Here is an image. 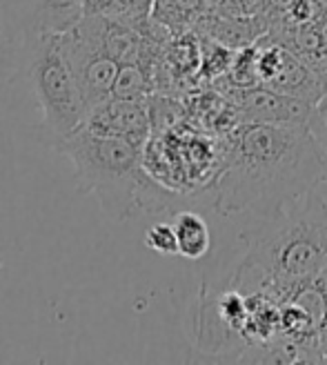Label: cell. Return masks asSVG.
<instances>
[{
  "instance_id": "obj_1",
  "label": "cell",
  "mask_w": 327,
  "mask_h": 365,
  "mask_svg": "<svg viewBox=\"0 0 327 365\" xmlns=\"http://www.w3.org/2000/svg\"><path fill=\"white\" fill-rule=\"evenodd\" d=\"M223 140V158L209 205L225 218L261 221L314 192L327 178L325 160L307 125L239 123Z\"/></svg>"
},
{
  "instance_id": "obj_2",
  "label": "cell",
  "mask_w": 327,
  "mask_h": 365,
  "mask_svg": "<svg viewBox=\"0 0 327 365\" xmlns=\"http://www.w3.org/2000/svg\"><path fill=\"white\" fill-rule=\"evenodd\" d=\"M247 254L232 285L285 303L327 263V200L314 190L241 232Z\"/></svg>"
},
{
  "instance_id": "obj_3",
  "label": "cell",
  "mask_w": 327,
  "mask_h": 365,
  "mask_svg": "<svg viewBox=\"0 0 327 365\" xmlns=\"http://www.w3.org/2000/svg\"><path fill=\"white\" fill-rule=\"evenodd\" d=\"M78 178L83 192L98 198L103 212L116 223L138 214L165 212L174 194L147 172L142 150L116 136H105L83 125L56 145Z\"/></svg>"
},
{
  "instance_id": "obj_4",
  "label": "cell",
  "mask_w": 327,
  "mask_h": 365,
  "mask_svg": "<svg viewBox=\"0 0 327 365\" xmlns=\"http://www.w3.org/2000/svg\"><path fill=\"white\" fill-rule=\"evenodd\" d=\"M9 47L14 78L29 96L31 114L45 140L56 148L63 138L81 130L89 116L74 71L65 58L61 36H36L9 43Z\"/></svg>"
},
{
  "instance_id": "obj_5",
  "label": "cell",
  "mask_w": 327,
  "mask_h": 365,
  "mask_svg": "<svg viewBox=\"0 0 327 365\" xmlns=\"http://www.w3.org/2000/svg\"><path fill=\"white\" fill-rule=\"evenodd\" d=\"M61 45L89 112L112 98L123 65H118L112 56H107L78 25L61 36Z\"/></svg>"
},
{
  "instance_id": "obj_6",
  "label": "cell",
  "mask_w": 327,
  "mask_h": 365,
  "mask_svg": "<svg viewBox=\"0 0 327 365\" xmlns=\"http://www.w3.org/2000/svg\"><path fill=\"white\" fill-rule=\"evenodd\" d=\"M83 0H9L5 5L7 43L63 36L83 21Z\"/></svg>"
},
{
  "instance_id": "obj_7",
  "label": "cell",
  "mask_w": 327,
  "mask_h": 365,
  "mask_svg": "<svg viewBox=\"0 0 327 365\" xmlns=\"http://www.w3.org/2000/svg\"><path fill=\"white\" fill-rule=\"evenodd\" d=\"M218 89V87H216ZM239 114V123H274V125H310L314 105L287 96L265 85L247 89H221Z\"/></svg>"
},
{
  "instance_id": "obj_8",
  "label": "cell",
  "mask_w": 327,
  "mask_h": 365,
  "mask_svg": "<svg viewBox=\"0 0 327 365\" xmlns=\"http://www.w3.org/2000/svg\"><path fill=\"white\" fill-rule=\"evenodd\" d=\"M85 125L105 136H116L145 150L154 132L147 101H123L109 98L89 112Z\"/></svg>"
},
{
  "instance_id": "obj_9",
  "label": "cell",
  "mask_w": 327,
  "mask_h": 365,
  "mask_svg": "<svg viewBox=\"0 0 327 365\" xmlns=\"http://www.w3.org/2000/svg\"><path fill=\"white\" fill-rule=\"evenodd\" d=\"M269 21L263 18H234L209 7V11L194 25V31L203 38L221 43L229 49H243L254 45L267 34Z\"/></svg>"
},
{
  "instance_id": "obj_10",
  "label": "cell",
  "mask_w": 327,
  "mask_h": 365,
  "mask_svg": "<svg viewBox=\"0 0 327 365\" xmlns=\"http://www.w3.org/2000/svg\"><path fill=\"white\" fill-rule=\"evenodd\" d=\"M265 87L283 91V94H287V96L301 98V101L310 103L314 107L327 94V87H325L323 78L299 56V53H294L287 47L283 51V58H281L276 74L271 76V81Z\"/></svg>"
},
{
  "instance_id": "obj_11",
  "label": "cell",
  "mask_w": 327,
  "mask_h": 365,
  "mask_svg": "<svg viewBox=\"0 0 327 365\" xmlns=\"http://www.w3.org/2000/svg\"><path fill=\"white\" fill-rule=\"evenodd\" d=\"M174 230H176V241H178V257L198 261L207 257L212 247V234L201 214L192 210H183L174 214Z\"/></svg>"
},
{
  "instance_id": "obj_12",
  "label": "cell",
  "mask_w": 327,
  "mask_h": 365,
  "mask_svg": "<svg viewBox=\"0 0 327 365\" xmlns=\"http://www.w3.org/2000/svg\"><path fill=\"white\" fill-rule=\"evenodd\" d=\"M209 11V0H156L152 21L167 27L172 34H183Z\"/></svg>"
},
{
  "instance_id": "obj_13",
  "label": "cell",
  "mask_w": 327,
  "mask_h": 365,
  "mask_svg": "<svg viewBox=\"0 0 327 365\" xmlns=\"http://www.w3.org/2000/svg\"><path fill=\"white\" fill-rule=\"evenodd\" d=\"M154 89V76L142 65H123L112 96L123 101H147Z\"/></svg>"
},
{
  "instance_id": "obj_14",
  "label": "cell",
  "mask_w": 327,
  "mask_h": 365,
  "mask_svg": "<svg viewBox=\"0 0 327 365\" xmlns=\"http://www.w3.org/2000/svg\"><path fill=\"white\" fill-rule=\"evenodd\" d=\"M145 245L160 257H176L178 254V241L174 223H154L145 232Z\"/></svg>"
},
{
  "instance_id": "obj_15",
  "label": "cell",
  "mask_w": 327,
  "mask_h": 365,
  "mask_svg": "<svg viewBox=\"0 0 327 365\" xmlns=\"http://www.w3.org/2000/svg\"><path fill=\"white\" fill-rule=\"evenodd\" d=\"M154 3L156 0H120L116 14L109 16V18H116V21H120V23H127V25H134V27L142 29L152 21Z\"/></svg>"
},
{
  "instance_id": "obj_16",
  "label": "cell",
  "mask_w": 327,
  "mask_h": 365,
  "mask_svg": "<svg viewBox=\"0 0 327 365\" xmlns=\"http://www.w3.org/2000/svg\"><path fill=\"white\" fill-rule=\"evenodd\" d=\"M212 9L234 18H267L269 0H221Z\"/></svg>"
},
{
  "instance_id": "obj_17",
  "label": "cell",
  "mask_w": 327,
  "mask_h": 365,
  "mask_svg": "<svg viewBox=\"0 0 327 365\" xmlns=\"http://www.w3.org/2000/svg\"><path fill=\"white\" fill-rule=\"evenodd\" d=\"M310 132L318 145V152L325 160V168H327V98H323L312 112V118H310Z\"/></svg>"
},
{
  "instance_id": "obj_18",
  "label": "cell",
  "mask_w": 327,
  "mask_h": 365,
  "mask_svg": "<svg viewBox=\"0 0 327 365\" xmlns=\"http://www.w3.org/2000/svg\"><path fill=\"white\" fill-rule=\"evenodd\" d=\"M120 0H83L85 16H114Z\"/></svg>"
},
{
  "instance_id": "obj_19",
  "label": "cell",
  "mask_w": 327,
  "mask_h": 365,
  "mask_svg": "<svg viewBox=\"0 0 327 365\" xmlns=\"http://www.w3.org/2000/svg\"><path fill=\"white\" fill-rule=\"evenodd\" d=\"M316 283L321 285L323 294H325V299H327V263H325L323 272L316 277ZM323 352H325V361H327V319H325V325H323Z\"/></svg>"
},
{
  "instance_id": "obj_20",
  "label": "cell",
  "mask_w": 327,
  "mask_h": 365,
  "mask_svg": "<svg viewBox=\"0 0 327 365\" xmlns=\"http://www.w3.org/2000/svg\"><path fill=\"white\" fill-rule=\"evenodd\" d=\"M216 3H221V0H209V7H214Z\"/></svg>"
},
{
  "instance_id": "obj_21",
  "label": "cell",
  "mask_w": 327,
  "mask_h": 365,
  "mask_svg": "<svg viewBox=\"0 0 327 365\" xmlns=\"http://www.w3.org/2000/svg\"><path fill=\"white\" fill-rule=\"evenodd\" d=\"M323 3H325V5H327V0H323Z\"/></svg>"
}]
</instances>
